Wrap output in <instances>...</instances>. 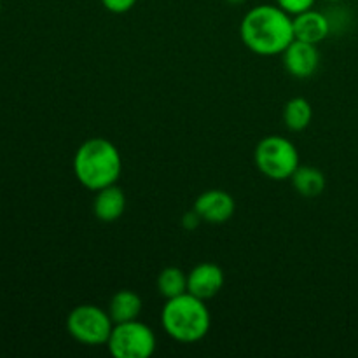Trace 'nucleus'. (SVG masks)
<instances>
[{
  "mask_svg": "<svg viewBox=\"0 0 358 358\" xmlns=\"http://www.w3.org/2000/svg\"><path fill=\"white\" fill-rule=\"evenodd\" d=\"M240 35L243 44L259 56L283 55L296 38L292 16L276 3L252 7L241 20Z\"/></svg>",
  "mask_w": 358,
  "mask_h": 358,
  "instance_id": "f257e3e1",
  "label": "nucleus"
},
{
  "mask_svg": "<svg viewBox=\"0 0 358 358\" xmlns=\"http://www.w3.org/2000/svg\"><path fill=\"white\" fill-rule=\"evenodd\" d=\"M73 173L80 185L94 192L117 184L122 173L121 152L107 138L86 140L73 156Z\"/></svg>",
  "mask_w": 358,
  "mask_h": 358,
  "instance_id": "f03ea898",
  "label": "nucleus"
},
{
  "mask_svg": "<svg viewBox=\"0 0 358 358\" xmlns=\"http://www.w3.org/2000/svg\"><path fill=\"white\" fill-rule=\"evenodd\" d=\"M161 325L173 341L198 343L208 334L212 317L206 301L185 292L182 296L166 299L161 311Z\"/></svg>",
  "mask_w": 358,
  "mask_h": 358,
  "instance_id": "7ed1b4c3",
  "label": "nucleus"
},
{
  "mask_svg": "<svg viewBox=\"0 0 358 358\" xmlns=\"http://www.w3.org/2000/svg\"><path fill=\"white\" fill-rule=\"evenodd\" d=\"M255 166L271 180H289L299 168L297 147L285 136L269 135L257 143L254 152Z\"/></svg>",
  "mask_w": 358,
  "mask_h": 358,
  "instance_id": "20e7f679",
  "label": "nucleus"
},
{
  "mask_svg": "<svg viewBox=\"0 0 358 358\" xmlns=\"http://www.w3.org/2000/svg\"><path fill=\"white\" fill-rule=\"evenodd\" d=\"M112 329L114 322L108 311L94 304H79L66 317V331L80 345H107Z\"/></svg>",
  "mask_w": 358,
  "mask_h": 358,
  "instance_id": "39448f33",
  "label": "nucleus"
},
{
  "mask_svg": "<svg viewBox=\"0 0 358 358\" xmlns=\"http://www.w3.org/2000/svg\"><path fill=\"white\" fill-rule=\"evenodd\" d=\"M157 339L152 329L140 320L114 324L107 346L114 358H149L156 352Z\"/></svg>",
  "mask_w": 358,
  "mask_h": 358,
  "instance_id": "423d86ee",
  "label": "nucleus"
},
{
  "mask_svg": "<svg viewBox=\"0 0 358 358\" xmlns=\"http://www.w3.org/2000/svg\"><path fill=\"white\" fill-rule=\"evenodd\" d=\"M194 210L199 219L208 224H224L236 212V201L222 189H210L201 192L194 201Z\"/></svg>",
  "mask_w": 358,
  "mask_h": 358,
  "instance_id": "0eeeda50",
  "label": "nucleus"
},
{
  "mask_svg": "<svg viewBox=\"0 0 358 358\" xmlns=\"http://www.w3.org/2000/svg\"><path fill=\"white\" fill-rule=\"evenodd\" d=\"M282 56L285 70L296 79H308L317 72L320 65V52L317 44L297 41V38H294Z\"/></svg>",
  "mask_w": 358,
  "mask_h": 358,
  "instance_id": "6e6552de",
  "label": "nucleus"
},
{
  "mask_svg": "<svg viewBox=\"0 0 358 358\" xmlns=\"http://www.w3.org/2000/svg\"><path fill=\"white\" fill-rule=\"evenodd\" d=\"M224 287V271L213 262H201L194 266L187 275V292L208 301L215 297Z\"/></svg>",
  "mask_w": 358,
  "mask_h": 358,
  "instance_id": "1a4fd4ad",
  "label": "nucleus"
},
{
  "mask_svg": "<svg viewBox=\"0 0 358 358\" xmlns=\"http://www.w3.org/2000/svg\"><path fill=\"white\" fill-rule=\"evenodd\" d=\"M294 21V35L297 41L310 42V44H320L331 34V21L320 10H315L313 7L304 13L292 16Z\"/></svg>",
  "mask_w": 358,
  "mask_h": 358,
  "instance_id": "9d476101",
  "label": "nucleus"
},
{
  "mask_svg": "<svg viewBox=\"0 0 358 358\" xmlns=\"http://www.w3.org/2000/svg\"><path fill=\"white\" fill-rule=\"evenodd\" d=\"M126 210V194L117 184L96 191V198L93 201V213L101 222H115L121 219Z\"/></svg>",
  "mask_w": 358,
  "mask_h": 358,
  "instance_id": "9b49d317",
  "label": "nucleus"
},
{
  "mask_svg": "<svg viewBox=\"0 0 358 358\" xmlns=\"http://www.w3.org/2000/svg\"><path fill=\"white\" fill-rule=\"evenodd\" d=\"M142 308L143 303L138 294L122 289L112 296L107 311L114 324H122V322L138 320Z\"/></svg>",
  "mask_w": 358,
  "mask_h": 358,
  "instance_id": "f8f14e48",
  "label": "nucleus"
},
{
  "mask_svg": "<svg viewBox=\"0 0 358 358\" xmlns=\"http://www.w3.org/2000/svg\"><path fill=\"white\" fill-rule=\"evenodd\" d=\"M290 180H292V185L297 191V194H301L303 198H317V196H320L325 191V185H327L325 175L318 168L301 166V164L294 171Z\"/></svg>",
  "mask_w": 358,
  "mask_h": 358,
  "instance_id": "ddd939ff",
  "label": "nucleus"
},
{
  "mask_svg": "<svg viewBox=\"0 0 358 358\" xmlns=\"http://www.w3.org/2000/svg\"><path fill=\"white\" fill-rule=\"evenodd\" d=\"M313 108L311 103L303 96H296L289 100L283 107V122L290 131H303L311 124Z\"/></svg>",
  "mask_w": 358,
  "mask_h": 358,
  "instance_id": "4468645a",
  "label": "nucleus"
},
{
  "mask_svg": "<svg viewBox=\"0 0 358 358\" xmlns=\"http://www.w3.org/2000/svg\"><path fill=\"white\" fill-rule=\"evenodd\" d=\"M157 290L164 299H173L187 292V275L180 268H164L157 276Z\"/></svg>",
  "mask_w": 358,
  "mask_h": 358,
  "instance_id": "2eb2a0df",
  "label": "nucleus"
},
{
  "mask_svg": "<svg viewBox=\"0 0 358 358\" xmlns=\"http://www.w3.org/2000/svg\"><path fill=\"white\" fill-rule=\"evenodd\" d=\"M315 2H317V0H276V6H280L283 10H287L290 16H296V14L311 9V7L315 6Z\"/></svg>",
  "mask_w": 358,
  "mask_h": 358,
  "instance_id": "dca6fc26",
  "label": "nucleus"
},
{
  "mask_svg": "<svg viewBox=\"0 0 358 358\" xmlns=\"http://www.w3.org/2000/svg\"><path fill=\"white\" fill-rule=\"evenodd\" d=\"M136 0H101V6L114 14H124L135 7Z\"/></svg>",
  "mask_w": 358,
  "mask_h": 358,
  "instance_id": "f3484780",
  "label": "nucleus"
},
{
  "mask_svg": "<svg viewBox=\"0 0 358 358\" xmlns=\"http://www.w3.org/2000/svg\"><path fill=\"white\" fill-rule=\"evenodd\" d=\"M199 222H201V219H199V215L194 212V210H192V212H189V213H185L184 220H182L184 227H187V229H194V227L198 226Z\"/></svg>",
  "mask_w": 358,
  "mask_h": 358,
  "instance_id": "a211bd4d",
  "label": "nucleus"
},
{
  "mask_svg": "<svg viewBox=\"0 0 358 358\" xmlns=\"http://www.w3.org/2000/svg\"><path fill=\"white\" fill-rule=\"evenodd\" d=\"M227 3H233V6H240V3H245L247 0H226Z\"/></svg>",
  "mask_w": 358,
  "mask_h": 358,
  "instance_id": "6ab92c4d",
  "label": "nucleus"
},
{
  "mask_svg": "<svg viewBox=\"0 0 358 358\" xmlns=\"http://www.w3.org/2000/svg\"><path fill=\"white\" fill-rule=\"evenodd\" d=\"M327 2H343V0H327Z\"/></svg>",
  "mask_w": 358,
  "mask_h": 358,
  "instance_id": "aec40b11",
  "label": "nucleus"
},
{
  "mask_svg": "<svg viewBox=\"0 0 358 358\" xmlns=\"http://www.w3.org/2000/svg\"><path fill=\"white\" fill-rule=\"evenodd\" d=\"M0 13H2V0H0Z\"/></svg>",
  "mask_w": 358,
  "mask_h": 358,
  "instance_id": "412c9836",
  "label": "nucleus"
}]
</instances>
